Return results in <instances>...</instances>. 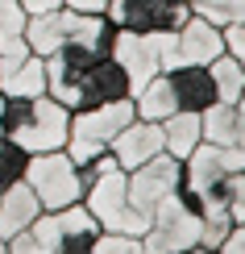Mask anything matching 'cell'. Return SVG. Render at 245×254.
<instances>
[{
	"instance_id": "30bf717a",
	"label": "cell",
	"mask_w": 245,
	"mask_h": 254,
	"mask_svg": "<svg viewBox=\"0 0 245 254\" xmlns=\"http://www.w3.org/2000/svg\"><path fill=\"white\" fill-rule=\"evenodd\" d=\"M129 92L133 88H129V75L121 71V63L112 55H104L75 79V88L62 96V104L75 113V109H92V104H108V100H129Z\"/></svg>"
},
{
	"instance_id": "44dd1931",
	"label": "cell",
	"mask_w": 245,
	"mask_h": 254,
	"mask_svg": "<svg viewBox=\"0 0 245 254\" xmlns=\"http://www.w3.org/2000/svg\"><path fill=\"white\" fill-rule=\"evenodd\" d=\"M25 163H29V154L21 150L17 142L0 137V188H8V184H21V175H25Z\"/></svg>"
},
{
	"instance_id": "277c9868",
	"label": "cell",
	"mask_w": 245,
	"mask_h": 254,
	"mask_svg": "<svg viewBox=\"0 0 245 254\" xmlns=\"http://www.w3.org/2000/svg\"><path fill=\"white\" fill-rule=\"evenodd\" d=\"M137 117L133 100H108V104H92V109H75L71 113V129H67V146L71 163H88V158L104 154L112 146V137Z\"/></svg>"
},
{
	"instance_id": "f546056e",
	"label": "cell",
	"mask_w": 245,
	"mask_h": 254,
	"mask_svg": "<svg viewBox=\"0 0 245 254\" xmlns=\"http://www.w3.org/2000/svg\"><path fill=\"white\" fill-rule=\"evenodd\" d=\"M71 8H83V13H104V4L108 0H67Z\"/></svg>"
},
{
	"instance_id": "d6986e66",
	"label": "cell",
	"mask_w": 245,
	"mask_h": 254,
	"mask_svg": "<svg viewBox=\"0 0 245 254\" xmlns=\"http://www.w3.org/2000/svg\"><path fill=\"white\" fill-rule=\"evenodd\" d=\"M208 75H212V88H216V100L220 104H237L241 88H245V67L229 55V50L208 63Z\"/></svg>"
},
{
	"instance_id": "484cf974",
	"label": "cell",
	"mask_w": 245,
	"mask_h": 254,
	"mask_svg": "<svg viewBox=\"0 0 245 254\" xmlns=\"http://www.w3.org/2000/svg\"><path fill=\"white\" fill-rule=\"evenodd\" d=\"M8 254H46V246L38 242L34 229H21V234L8 238Z\"/></svg>"
},
{
	"instance_id": "d4e9b609",
	"label": "cell",
	"mask_w": 245,
	"mask_h": 254,
	"mask_svg": "<svg viewBox=\"0 0 245 254\" xmlns=\"http://www.w3.org/2000/svg\"><path fill=\"white\" fill-rule=\"evenodd\" d=\"M229 217L237 221H245V167H237V175H233V196H229Z\"/></svg>"
},
{
	"instance_id": "9a60e30c",
	"label": "cell",
	"mask_w": 245,
	"mask_h": 254,
	"mask_svg": "<svg viewBox=\"0 0 245 254\" xmlns=\"http://www.w3.org/2000/svg\"><path fill=\"white\" fill-rule=\"evenodd\" d=\"M38 213H42V204H38V196L29 192L25 179L0 188V238H13L21 229H29L38 221Z\"/></svg>"
},
{
	"instance_id": "3957f363",
	"label": "cell",
	"mask_w": 245,
	"mask_h": 254,
	"mask_svg": "<svg viewBox=\"0 0 245 254\" xmlns=\"http://www.w3.org/2000/svg\"><path fill=\"white\" fill-rule=\"evenodd\" d=\"M25 46L34 55H54L62 46H75V42H96V46H108L112 50V38H116V25L104 13H83V8H71V4H58L50 13H38V17H25V29H21Z\"/></svg>"
},
{
	"instance_id": "4316f807",
	"label": "cell",
	"mask_w": 245,
	"mask_h": 254,
	"mask_svg": "<svg viewBox=\"0 0 245 254\" xmlns=\"http://www.w3.org/2000/svg\"><path fill=\"white\" fill-rule=\"evenodd\" d=\"M225 50L245 67V21H237V25H229V29H225Z\"/></svg>"
},
{
	"instance_id": "ba28073f",
	"label": "cell",
	"mask_w": 245,
	"mask_h": 254,
	"mask_svg": "<svg viewBox=\"0 0 245 254\" xmlns=\"http://www.w3.org/2000/svg\"><path fill=\"white\" fill-rule=\"evenodd\" d=\"M29 229L38 234L46 254H92V242L100 234V225L83 208V200L67 204V208H54V213H38V221Z\"/></svg>"
},
{
	"instance_id": "1f68e13d",
	"label": "cell",
	"mask_w": 245,
	"mask_h": 254,
	"mask_svg": "<svg viewBox=\"0 0 245 254\" xmlns=\"http://www.w3.org/2000/svg\"><path fill=\"white\" fill-rule=\"evenodd\" d=\"M0 254H8V238H0Z\"/></svg>"
},
{
	"instance_id": "9c48e42d",
	"label": "cell",
	"mask_w": 245,
	"mask_h": 254,
	"mask_svg": "<svg viewBox=\"0 0 245 254\" xmlns=\"http://www.w3.org/2000/svg\"><path fill=\"white\" fill-rule=\"evenodd\" d=\"M179 175H183V163H179V158H170L166 150H162V154H154L150 163H142V167H133V171H125L129 204H133L146 221H150L154 204L179 188Z\"/></svg>"
},
{
	"instance_id": "5bb4252c",
	"label": "cell",
	"mask_w": 245,
	"mask_h": 254,
	"mask_svg": "<svg viewBox=\"0 0 245 254\" xmlns=\"http://www.w3.org/2000/svg\"><path fill=\"white\" fill-rule=\"evenodd\" d=\"M175 50H179V63H199V67H208L216 55H225V29H216L204 17H187L183 25L175 29Z\"/></svg>"
},
{
	"instance_id": "8fae6325",
	"label": "cell",
	"mask_w": 245,
	"mask_h": 254,
	"mask_svg": "<svg viewBox=\"0 0 245 254\" xmlns=\"http://www.w3.org/2000/svg\"><path fill=\"white\" fill-rule=\"evenodd\" d=\"M108 154L116 158L121 171H133V167L150 163L154 154H162V121H142V117H133L121 133L112 137Z\"/></svg>"
},
{
	"instance_id": "7c38bea8",
	"label": "cell",
	"mask_w": 245,
	"mask_h": 254,
	"mask_svg": "<svg viewBox=\"0 0 245 254\" xmlns=\"http://www.w3.org/2000/svg\"><path fill=\"white\" fill-rule=\"evenodd\" d=\"M166 83H170V96H175V109H183V113H204L208 104H216L212 75L199 63H175L166 71Z\"/></svg>"
},
{
	"instance_id": "4fadbf2b",
	"label": "cell",
	"mask_w": 245,
	"mask_h": 254,
	"mask_svg": "<svg viewBox=\"0 0 245 254\" xmlns=\"http://www.w3.org/2000/svg\"><path fill=\"white\" fill-rule=\"evenodd\" d=\"M199 133H204L208 146H220V150H233L245 158V113L237 104H208L199 113Z\"/></svg>"
},
{
	"instance_id": "cb8c5ba5",
	"label": "cell",
	"mask_w": 245,
	"mask_h": 254,
	"mask_svg": "<svg viewBox=\"0 0 245 254\" xmlns=\"http://www.w3.org/2000/svg\"><path fill=\"white\" fill-rule=\"evenodd\" d=\"M25 29V8L17 0H0V34H21Z\"/></svg>"
},
{
	"instance_id": "7a4b0ae2",
	"label": "cell",
	"mask_w": 245,
	"mask_h": 254,
	"mask_svg": "<svg viewBox=\"0 0 245 254\" xmlns=\"http://www.w3.org/2000/svg\"><path fill=\"white\" fill-rule=\"evenodd\" d=\"M237 167H245L241 154L199 142L196 150L183 158V175H179L175 196L183 200L191 213H199V217L225 213L229 196H233V175H237Z\"/></svg>"
},
{
	"instance_id": "83f0119b",
	"label": "cell",
	"mask_w": 245,
	"mask_h": 254,
	"mask_svg": "<svg viewBox=\"0 0 245 254\" xmlns=\"http://www.w3.org/2000/svg\"><path fill=\"white\" fill-rule=\"evenodd\" d=\"M220 254H245V221H241V225H233V234L220 242Z\"/></svg>"
},
{
	"instance_id": "e0dca14e",
	"label": "cell",
	"mask_w": 245,
	"mask_h": 254,
	"mask_svg": "<svg viewBox=\"0 0 245 254\" xmlns=\"http://www.w3.org/2000/svg\"><path fill=\"white\" fill-rule=\"evenodd\" d=\"M129 100H133V113L142 121H166L170 113H175V96H170L166 75H154L150 83H142Z\"/></svg>"
},
{
	"instance_id": "52a82bcc",
	"label": "cell",
	"mask_w": 245,
	"mask_h": 254,
	"mask_svg": "<svg viewBox=\"0 0 245 254\" xmlns=\"http://www.w3.org/2000/svg\"><path fill=\"white\" fill-rule=\"evenodd\" d=\"M83 208L96 217V225L108 229V234H129L137 238L146 229V217L129 204V188H125V171L108 167L83 188Z\"/></svg>"
},
{
	"instance_id": "603a6c76",
	"label": "cell",
	"mask_w": 245,
	"mask_h": 254,
	"mask_svg": "<svg viewBox=\"0 0 245 254\" xmlns=\"http://www.w3.org/2000/svg\"><path fill=\"white\" fill-rule=\"evenodd\" d=\"M133 242L129 234H108V229H100L92 242V254H133Z\"/></svg>"
},
{
	"instance_id": "8992f818",
	"label": "cell",
	"mask_w": 245,
	"mask_h": 254,
	"mask_svg": "<svg viewBox=\"0 0 245 254\" xmlns=\"http://www.w3.org/2000/svg\"><path fill=\"white\" fill-rule=\"evenodd\" d=\"M29 192L38 196L42 213H54V208H67V204H79L83 200V179H79V167L71 163L67 150H42V154H29L25 163V175Z\"/></svg>"
},
{
	"instance_id": "7402d4cb",
	"label": "cell",
	"mask_w": 245,
	"mask_h": 254,
	"mask_svg": "<svg viewBox=\"0 0 245 254\" xmlns=\"http://www.w3.org/2000/svg\"><path fill=\"white\" fill-rule=\"evenodd\" d=\"M29 55H34V50L25 46V38H21V34H0V79H4L8 71H17Z\"/></svg>"
},
{
	"instance_id": "ac0fdd59",
	"label": "cell",
	"mask_w": 245,
	"mask_h": 254,
	"mask_svg": "<svg viewBox=\"0 0 245 254\" xmlns=\"http://www.w3.org/2000/svg\"><path fill=\"white\" fill-rule=\"evenodd\" d=\"M38 92H46V59L42 55H29L17 71L0 79V96H38Z\"/></svg>"
},
{
	"instance_id": "d6a6232c",
	"label": "cell",
	"mask_w": 245,
	"mask_h": 254,
	"mask_svg": "<svg viewBox=\"0 0 245 254\" xmlns=\"http://www.w3.org/2000/svg\"><path fill=\"white\" fill-rule=\"evenodd\" d=\"M0 113H4V96H0Z\"/></svg>"
},
{
	"instance_id": "6da1fadb",
	"label": "cell",
	"mask_w": 245,
	"mask_h": 254,
	"mask_svg": "<svg viewBox=\"0 0 245 254\" xmlns=\"http://www.w3.org/2000/svg\"><path fill=\"white\" fill-rule=\"evenodd\" d=\"M71 129V109L58 104L50 92L38 96H4V113H0V137L17 142L25 154L42 150H62Z\"/></svg>"
},
{
	"instance_id": "4dcf8cb0",
	"label": "cell",
	"mask_w": 245,
	"mask_h": 254,
	"mask_svg": "<svg viewBox=\"0 0 245 254\" xmlns=\"http://www.w3.org/2000/svg\"><path fill=\"white\" fill-rule=\"evenodd\" d=\"M183 254H220L216 246H191V250H183Z\"/></svg>"
},
{
	"instance_id": "5b68a950",
	"label": "cell",
	"mask_w": 245,
	"mask_h": 254,
	"mask_svg": "<svg viewBox=\"0 0 245 254\" xmlns=\"http://www.w3.org/2000/svg\"><path fill=\"white\" fill-rule=\"evenodd\" d=\"M112 59L121 63V71L129 75V88L137 92L154 75H166L179 63L175 34H137V29H116L112 38ZM129 92V96H133Z\"/></svg>"
},
{
	"instance_id": "f1b7e54d",
	"label": "cell",
	"mask_w": 245,
	"mask_h": 254,
	"mask_svg": "<svg viewBox=\"0 0 245 254\" xmlns=\"http://www.w3.org/2000/svg\"><path fill=\"white\" fill-rule=\"evenodd\" d=\"M21 8H25V17H38V13H50V8L67 4V0H17Z\"/></svg>"
},
{
	"instance_id": "2e32d148",
	"label": "cell",
	"mask_w": 245,
	"mask_h": 254,
	"mask_svg": "<svg viewBox=\"0 0 245 254\" xmlns=\"http://www.w3.org/2000/svg\"><path fill=\"white\" fill-rule=\"evenodd\" d=\"M204 142V133H199V113H183V109H175L170 117L162 121V150L170 158H183L196 150V146Z\"/></svg>"
},
{
	"instance_id": "ffe728a7",
	"label": "cell",
	"mask_w": 245,
	"mask_h": 254,
	"mask_svg": "<svg viewBox=\"0 0 245 254\" xmlns=\"http://www.w3.org/2000/svg\"><path fill=\"white\" fill-rule=\"evenodd\" d=\"M187 4H191V17H204L216 29H229L237 21H245V0H187Z\"/></svg>"
}]
</instances>
